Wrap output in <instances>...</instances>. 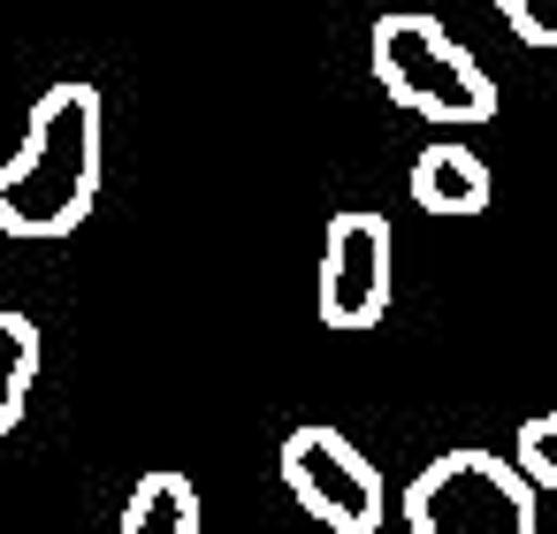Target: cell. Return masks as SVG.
Masks as SVG:
<instances>
[{
    "label": "cell",
    "mask_w": 557,
    "mask_h": 534,
    "mask_svg": "<svg viewBox=\"0 0 557 534\" xmlns=\"http://www.w3.org/2000/svg\"><path fill=\"white\" fill-rule=\"evenodd\" d=\"M100 153H108V100L92 85H47L32 100L24 146L0 161V229L9 237H70L100 207Z\"/></svg>",
    "instance_id": "1"
},
{
    "label": "cell",
    "mask_w": 557,
    "mask_h": 534,
    "mask_svg": "<svg viewBox=\"0 0 557 534\" xmlns=\"http://www.w3.org/2000/svg\"><path fill=\"white\" fill-rule=\"evenodd\" d=\"M374 85L397 100V108H412V115H428V123H443V131H473V123H488L496 115V85H488V70L435 24V16H420V9H389V16H374Z\"/></svg>",
    "instance_id": "2"
},
{
    "label": "cell",
    "mask_w": 557,
    "mask_h": 534,
    "mask_svg": "<svg viewBox=\"0 0 557 534\" xmlns=\"http://www.w3.org/2000/svg\"><path fill=\"white\" fill-rule=\"evenodd\" d=\"M534 481L496 458V450H443L428 458L412 481H405V526L412 534H542V511H534Z\"/></svg>",
    "instance_id": "3"
},
{
    "label": "cell",
    "mask_w": 557,
    "mask_h": 534,
    "mask_svg": "<svg viewBox=\"0 0 557 534\" xmlns=\"http://www.w3.org/2000/svg\"><path fill=\"white\" fill-rule=\"evenodd\" d=\"M283 488L290 504L329 526V534H374L382 526V473L367 465V450L344 435V427H290L283 435Z\"/></svg>",
    "instance_id": "4"
},
{
    "label": "cell",
    "mask_w": 557,
    "mask_h": 534,
    "mask_svg": "<svg viewBox=\"0 0 557 534\" xmlns=\"http://www.w3.org/2000/svg\"><path fill=\"white\" fill-rule=\"evenodd\" d=\"M389 268H397L389 222L367 214V207H344L321 237V321L344 328V336L374 328L389 313Z\"/></svg>",
    "instance_id": "5"
},
{
    "label": "cell",
    "mask_w": 557,
    "mask_h": 534,
    "mask_svg": "<svg viewBox=\"0 0 557 534\" xmlns=\"http://www.w3.org/2000/svg\"><path fill=\"white\" fill-rule=\"evenodd\" d=\"M412 207L435 222H466L488 207V161L458 138H435L428 153H412Z\"/></svg>",
    "instance_id": "6"
},
{
    "label": "cell",
    "mask_w": 557,
    "mask_h": 534,
    "mask_svg": "<svg viewBox=\"0 0 557 534\" xmlns=\"http://www.w3.org/2000/svg\"><path fill=\"white\" fill-rule=\"evenodd\" d=\"M115 534H199V488H191L176 465L138 473V488H131Z\"/></svg>",
    "instance_id": "7"
},
{
    "label": "cell",
    "mask_w": 557,
    "mask_h": 534,
    "mask_svg": "<svg viewBox=\"0 0 557 534\" xmlns=\"http://www.w3.org/2000/svg\"><path fill=\"white\" fill-rule=\"evenodd\" d=\"M32 389H39V328L32 313L0 306V435L32 412Z\"/></svg>",
    "instance_id": "8"
},
{
    "label": "cell",
    "mask_w": 557,
    "mask_h": 534,
    "mask_svg": "<svg viewBox=\"0 0 557 534\" xmlns=\"http://www.w3.org/2000/svg\"><path fill=\"white\" fill-rule=\"evenodd\" d=\"M511 465L534 481V488H557V412H534L511 443Z\"/></svg>",
    "instance_id": "9"
},
{
    "label": "cell",
    "mask_w": 557,
    "mask_h": 534,
    "mask_svg": "<svg viewBox=\"0 0 557 534\" xmlns=\"http://www.w3.org/2000/svg\"><path fill=\"white\" fill-rule=\"evenodd\" d=\"M496 16L511 24V39H527V47H557V0H496Z\"/></svg>",
    "instance_id": "10"
}]
</instances>
